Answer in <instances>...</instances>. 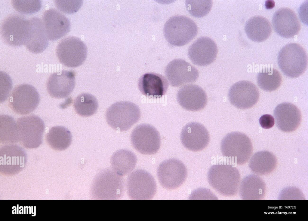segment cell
<instances>
[{"mask_svg":"<svg viewBox=\"0 0 308 221\" xmlns=\"http://www.w3.org/2000/svg\"><path fill=\"white\" fill-rule=\"evenodd\" d=\"M123 176L118 174L112 168L100 172L94 179L91 188L93 198L98 200H116L124 195L125 182Z\"/></svg>","mask_w":308,"mask_h":221,"instance_id":"1","label":"cell"},{"mask_svg":"<svg viewBox=\"0 0 308 221\" xmlns=\"http://www.w3.org/2000/svg\"><path fill=\"white\" fill-rule=\"evenodd\" d=\"M208 179L210 186L220 194L233 196L238 192L241 177L236 167L230 165L218 164L210 168Z\"/></svg>","mask_w":308,"mask_h":221,"instance_id":"2","label":"cell"},{"mask_svg":"<svg viewBox=\"0 0 308 221\" xmlns=\"http://www.w3.org/2000/svg\"><path fill=\"white\" fill-rule=\"evenodd\" d=\"M278 63L285 76L291 78L298 77L303 74L307 67V53L298 44H288L283 46L279 52Z\"/></svg>","mask_w":308,"mask_h":221,"instance_id":"3","label":"cell"},{"mask_svg":"<svg viewBox=\"0 0 308 221\" xmlns=\"http://www.w3.org/2000/svg\"><path fill=\"white\" fill-rule=\"evenodd\" d=\"M163 32L169 44L181 46L195 37L198 29L196 23L191 19L183 16L175 15L170 17L165 23Z\"/></svg>","mask_w":308,"mask_h":221,"instance_id":"4","label":"cell"},{"mask_svg":"<svg viewBox=\"0 0 308 221\" xmlns=\"http://www.w3.org/2000/svg\"><path fill=\"white\" fill-rule=\"evenodd\" d=\"M220 148L224 156L238 165L246 163L253 151L249 138L242 133L237 132L226 135L221 141Z\"/></svg>","mask_w":308,"mask_h":221,"instance_id":"5","label":"cell"},{"mask_svg":"<svg viewBox=\"0 0 308 221\" xmlns=\"http://www.w3.org/2000/svg\"><path fill=\"white\" fill-rule=\"evenodd\" d=\"M138 107L127 101L115 103L107 109L106 114L108 124L112 129L123 132L128 130L136 123L140 117Z\"/></svg>","mask_w":308,"mask_h":221,"instance_id":"6","label":"cell"},{"mask_svg":"<svg viewBox=\"0 0 308 221\" xmlns=\"http://www.w3.org/2000/svg\"><path fill=\"white\" fill-rule=\"evenodd\" d=\"M1 31L3 40L8 45L14 47L26 45L31 39L32 25L30 19L12 15L4 20Z\"/></svg>","mask_w":308,"mask_h":221,"instance_id":"7","label":"cell"},{"mask_svg":"<svg viewBox=\"0 0 308 221\" xmlns=\"http://www.w3.org/2000/svg\"><path fill=\"white\" fill-rule=\"evenodd\" d=\"M19 142L26 148H34L42 143L45 125L38 116L31 115L18 119L17 121Z\"/></svg>","mask_w":308,"mask_h":221,"instance_id":"8","label":"cell"},{"mask_svg":"<svg viewBox=\"0 0 308 221\" xmlns=\"http://www.w3.org/2000/svg\"><path fill=\"white\" fill-rule=\"evenodd\" d=\"M56 53L60 62L69 67L82 65L87 56V47L80 38L69 36L62 39L58 44Z\"/></svg>","mask_w":308,"mask_h":221,"instance_id":"9","label":"cell"},{"mask_svg":"<svg viewBox=\"0 0 308 221\" xmlns=\"http://www.w3.org/2000/svg\"><path fill=\"white\" fill-rule=\"evenodd\" d=\"M126 187L128 197L133 200L150 199L156 191V184L153 177L142 169L136 170L129 175Z\"/></svg>","mask_w":308,"mask_h":221,"instance_id":"10","label":"cell"},{"mask_svg":"<svg viewBox=\"0 0 308 221\" xmlns=\"http://www.w3.org/2000/svg\"><path fill=\"white\" fill-rule=\"evenodd\" d=\"M40 100L39 94L34 86L21 84L14 89L9 99V106L16 113L26 115L36 108Z\"/></svg>","mask_w":308,"mask_h":221,"instance_id":"11","label":"cell"},{"mask_svg":"<svg viewBox=\"0 0 308 221\" xmlns=\"http://www.w3.org/2000/svg\"><path fill=\"white\" fill-rule=\"evenodd\" d=\"M131 140L133 147L140 153L148 155L156 153L161 144L159 132L153 126L148 124H141L132 131Z\"/></svg>","mask_w":308,"mask_h":221,"instance_id":"12","label":"cell"},{"mask_svg":"<svg viewBox=\"0 0 308 221\" xmlns=\"http://www.w3.org/2000/svg\"><path fill=\"white\" fill-rule=\"evenodd\" d=\"M159 181L164 188L174 189L180 187L185 181L187 171L184 164L175 159L166 160L160 164L157 171Z\"/></svg>","mask_w":308,"mask_h":221,"instance_id":"13","label":"cell"},{"mask_svg":"<svg viewBox=\"0 0 308 221\" xmlns=\"http://www.w3.org/2000/svg\"><path fill=\"white\" fill-rule=\"evenodd\" d=\"M259 95L256 85L247 80L235 83L231 87L228 93L230 103L240 109H248L254 106L257 102Z\"/></svg>","mask_w":308,"mask_h":221,"instance_id":"14","label":"cell"},{"mask_svg":"<svg viewBox=\"0 0 308 221\" xmlns=\"http://www.w3.org/2000/svg\"><path fill=\"white\" fill-rule=\"evenodd\" d=\"M165 73L170 84L174 87L195 82L199 75L196 68L181 59L170 62L165 68Z\"/></svg>","mask_w":308,"mask_h":221,"instance_id":"15","label":"cell"},{"mask_svg":"<svg viewBox=\"0 0 308 221\" xmlns=\"http://www.w3.org/2000/svg\"><path fill=\"white\" fill-rule=\"evenodd\" d=\"M272 24L276 33L286 38H291L297 35L301 28L300 22L294 11L287 7L281 8L275 12Z\"/></svg>","mask_w":308,"mask_h":221,"instance_id":"16","label":"cell"},{"mask_svg":"<svg viewBox=\"0 0 308 221\" xmlns=\"http://www.w3.org/2000/svg\"><path fill=\"white\" fill-rule=\"evenodd\" d=\"M180 140L186 149L197 151L203 150L208 146L210 136L208 131L203 125L197 122H191L183 128Z\"/></svg>","mask_w":308,"mask_h":221,"instance_id":"17","label":"cell"},{"mask_svg":"<svg viewBox=\"0 0 308 221\" xmlns=\"http://www.w3.org/2000/svg\"><path fill=\"white\" fill-rule=\"evenodd\" d=\"M217 50V45L212 39L203 37L198 38L189 47L188 55L193 63L205 66L215 60Z\"/></svg>","mask_w":308,"mask_h":221,"instance_id":"18","label":"cell"},{"mask_svg":"<svg viewBox=\"0 0 308 221\" xmlns=\"http://www.w3.org/2000/svg\"><path fill=\"white\" fill-rule=\"evenodd\" d=\"M42 19L48 40L56 41L70 31L71 26L69 20L56 9H50L45 11Z\"/></svg>","mask_w":308,"mask_h":221,"instance_id":"19","label":"cell"},{"mask_svg":"<svg viewBox=\"0 0 308 221\" xmlns=\"http://www.w3.org/2000/svg\"><path fill=\"white\" fill-rule=\"evenodd\" d=\"M75 73L72 71L62 70L52 73L46 84L49 94L56 98L66 97L72 92L75 84Z\"/></svg>","mask_w":308,"mask_h":221,"instance_id":"20","label":"cell"},{"mask_svg":"<svg viewBox=\"0 0 308 221\" xmlns=\"http://www.w3.org/2000/svg\"><path fill=\"white\" fill-rule=\"evenodd\" d=\"M273 114L277 126L283 132L294 131L300 124L301 112L292 104L284 102L279 104L275 109Z\"/></svg>","mask_w":308,"mask_h":221,"instance_id":"21","label":"cell"},{"mask_svg":"<svg viewBox=\"0 0 308 221\" xmlns=\"http://www.w3.org/2000/svg\"><path fill=\"white\" fill-rule=\"evenodd\" d=\"M177 101L183 108L191 111H198L203 109L207 102L205 91L195 84H188L181 87L178 92Z\"/></svg>","mask_w":308,"mask_h":221,"instance_id":"22","label":"cell"},{"mask_svg":"<svg viewBox=\"0 0 308 221\" xmlns=\"http://www.w3.org/2000/svg\"><path fill=\"white\" fill-rule=\"evenodd\" d=\"M168 82L163 75L154 73H147L140 78L139 89L143 95L148 97L160 98L167 92Z\"/></svg>","mask_w":308,"mask_h":221,"instance_id":"23","label":"cell"},{"mask_svg":"<svg viewBox=\"0 0 308 221\" xmlns=\"http://www.w3.org/2000/svg\"><path fill=\"white\" fill-rule=\"evenodd\" d=\"M245 30L248 37L255 42H261L268 38L271 34L272 28L268 20L259 15L251 17L246 23Z\"/></svg>","mask_w":308,"mask_h":221,"instance_id":"24","label":"cell"},{"mask_svg":"<svg viewBox=\"0 0 308 221\" xmlns=\"http://www.w3.org/2000/svg\"><path fill=\"white\" fill-rule=\"evenodd\" d=\"M266 192L265 184L257 175L246 176L240 185L239 194L243 200H262L265 196Z\"/></svg>","mask_w":308,"mask_h":221,"instance_id":"25","label":"cell"},{"mask_svg":"<svg viewBox=\"0 0 308 221\" xmlns=\"http://www.w3.org/2000/svg\"><path fill=\"white\" fill-rule=\"evenodd\" d=\"M277 164V159L272 153L262 151L254 153L249 162L251 171L259 175H268L276 169Z\"/></svg>","mask_w":308,"mask_h":221,"instance_id":"26","label":"cell"},{"mask_svg":"<svg viewBox=\"0 0 308 221\" xmlns=\"http://www.w3.org/2000/svg\"><path fill=\"white\" fill-rule=\"evenodd\" d=\"M32 27V34L30 41L26 45L30 52L38 53L43 51L48 44L47 37L42 21L34 17L30 19Z\"/></svg>","mask_w":308,"mask_h":221,"instance_id":"27","label":"cell"},{"mask_svg":"<svg viewBox=\"0 0 308 221\" xmlns=\"http://www.w3.org/2000/svg\"><path fill=\"white\" fill-rule=\"evenodd\" d=\"M137 161V157L133 152L127 150L121 149L112 155L110 163L113 170L119 175L123 176L134 169Z\"/></svg>","mask_w":308,"mask_h":221,"instance_id":"28","label":"cell"},{"mask_svg":"<svg viewBox=\"0 0 308 221\" xmlns=\"http://www.w3.org/2000/svg\"><path fill=\"white\" fill-rule=\"evenodd\" d=\"M72 138L70 132L61 126L52 127L45 135V140L49 146L53 149L60 151L66 150L70 146Z\"/></svg>","mask_w":308,"mask_h":221,"instance_id":"29","label":"cell"},{"mask_svg":"<svg viewBox=\"0 0 308 221\" xmlns=\"http://www.w3.org/2000/svg\"><path fill=\"white\" fill-rule=\"evenodd\" d=\"M0 165L24 167L25 152L21 147L15 144H6L0 147Z\"/></svg>","mask_w":308,"mask_h":221,"instance_id":"30","label":"cell"},{"mask_svg":"<svg viewBox=\"0 0 308 221\" xmlns=\"http://www.w3.org/2000/svg\"><path fill=\"white\" fill-rule=\"evenodd\" d=\"M282 77L280 73L273 68H265L257 76V82L260 88L268 92L275 91L281 84Z\"/></svg>","mask_w":308,"mask_h":221,"instance_id":"31","label":"cell"},{"mask_svg":"<svg viewBox=\"0 0 308 221\" xmlns=\"http://www.w3.org/2000/svg\"><path fill=\"white\" fill-rule=\"evenodd\" d=\"M18 142L19 136L17 122L10 116L0 115V144H14Z\"/></svg>","mask_w":308,"mask_h":221,"instance_id":"32","label":"cell"},{"mask_svg":"<svg viewBox=\"0 0 308 221\" xmlns=\"http://www.w3.org/2000/svg\"><path fill=\"white\" fill-rule=\"evenodd\" d=\"M74 107L78 115L88 117L96 112L98 104L97 98L94 96L89 93H83L79 95L75 99Z\"/></svg>","mask_w":308,"mask_h":221,"instance_id":"33","label":"cell"},{"mask_svg":"<svg viewBox=\"0 0 308 221\" xmlns=\"http://www.w3.org/2000/svg\"><path fill=\"white\" fill-rule=\"evenodd\" d=\"M212 1L211 0H187L185 5L188 12L197 18L203 17L210 11Z\"/></svg>","mask_w":308,"mask_h":221,"instance_id":"34","label":"cell"},{"mask_svg":"<svg viewBox=\"0 0 308 221\" xmlns=\"http://www.w3.org/2000/svg\"><path fill=\"white\" fill-rule=\"evenodd\" d=\"M14 8L19 12L29 14L38 12L42 7L40 0H12Z\"/></svg>","mask_w":308,"mask_h":221,"instance_id":"35","label":"cell"},{"mask_svg":"<svg viewBox=\"0 0 308 221\" xmlns=\"http://www.w3.org/2000/svg\"><path fill=\"white\" fill-rule=\"evenodd\" d=\"M54 2L57 8L62 12L67 14L74 13L81 7L82 1L81 0H55Z\"/></svg>","mask_w":308,"mask_h":221,"instance_id":"36","label":"cell"},{"mask_svg":"<svg viewBox=\"0 0 308 221\" xmlns=\"http://www.w3.org/2000/svg\"><path fill=\"white\" fill-rule=\"evenodd\" d=\"M280 200H303L305 199L302 192L298 189L288 187L283 189L280 192Z\"/></svg>","mask_w":308,"mask_h":221,"instance_id":"37","label":"cell"},{"mask_svg":"<svg viewBox=\"0 0 308 221\" xmlns=\"http://www.w3.org/2000/svg\"><path fill=\"white\" fill-rule=\"evenodd\" d=\"M259 121L261 127L265 129H269L273 127L275 123L274 118L269 114L262 116L260 118Z\"/></svg>","mask_w":308,"mask_h":221,"instance_id":"38","label":"cell"},{"mask_svg":"<svg viewBox=\"0 0 308 221\" xmlns=\"http://www.w3.org/2000/svg\"><path fill=\"white\" fill-rule=\"evenodd\" d=\"M34 208H35V209H34V213L35 214H34V215H32V216H35V215H36L35 206Z\"/></svg>","mask_w":308,"mask_h":221,"instance_id":"39","label":"cell"},{"mask_svg":"<svg viewBox=\"0 0 308 221\" xmlns=\"http://www.w3.org/2000/svg\"><path fill=\"white\" fill-rule=\"evenodd\" d=\"M28 207L29 208V214H30L31 213V207L30 206H29Z\"/></svg>","mask_w":308,"mask_h":221,"instance_id":"40","label":"cell"},{"mask_svg":"<svg viewBox=\"0 0 308 221\" xmlns=\"http://www.w3.org/2000/svg\"><path fill=\"white\" fill-rule=\"evenodd\" d=\"M26 207H27V214H28V207H27V206H26Z\"/></svg>","mask_w":308,"mask_h":221,"instance_id":"41","label":"cell"},{"mask_svg":"<svg viewBox=\"0 0 308 221\" xmlns=\"http://www.w3.org/2000/svg\"><path fill=\"white\" fill-rule=\"evenodd\" d=\"M24 214H25V206L24 207Z\"/></svg>","mask_w":308,"mask_h":221,"instance_id":"42","label":"cell"}]
</instances>
